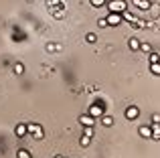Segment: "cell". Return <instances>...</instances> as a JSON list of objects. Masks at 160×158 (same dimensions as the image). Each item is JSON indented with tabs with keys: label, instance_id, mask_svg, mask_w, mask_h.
Instances as JSON below:
<instances>
[{
	"label": "cell",
	"instance_id": "1",
	"mask_svg": "<svg viewBox=\"0 0 160 158\" xmlns=\"http://www.w3.org/2000/svg\"><path fill=\"white\" fill-rule=\"evenodd\" d=\"M106 6L109 12H120L122 14L128 8V4H126V0H109V2H106Z\"/></svg>",
	"mask_w": 160,
	"mask_h": 158
},
{
	"label": "cell",
	"instance_id": "2",
	"mask_svg": "<svg viewBox=\"0 0 160 158\" xmlns=\"http://www.w3.org/2000/svg\"><path fill=\"white\" fill-rule=\"evenodd\" d=\"M27 134H31L32 138L41 140L43 138V128H41L39 124H27Z\"/></svg>",
	"mask_w": 160,
	"mask_h": 158
},
{
	"label": "cell",
	"instance_id": "3",
	"mask_svg": "<svg viewBox=\"0 0 160 158\" xmlns=\"http://www.w3.org/2000/svg\"><path fill=\"white\" fill-rule=\"evenodd\" d=\"M103 114H106V111H103V103H91L89 106V116L91 118L98 120V118H102Z\"/></svg>",
	"mask_w": 160,
	"mask_h": 158
},
{
	"label": "cell",
	"instance_id": "4",
	"mask_svg": "<svg viewBox=\"0 0 160 158\" xmlns=\"http://www.w3.org/2000/svg\"><path fill=\"white\" fill-rule=\"evenodd\" d=\"M106 20H108V27H118L122 22V14L120 12H109L106 16Z\"/></svg>",
	"mask_w": 160,
	"mask_h": 158
},
{
	"label": "cell",
	"instance_id": "5",
	"mask_svg": "<svg viewBox=\"0 0 160 158\" xmlns=\"http://www.w3.org/2000/svg\"><path fill=\"white\" fill-rule=\"evenodd\" d=\"M138 116H140V107L138 106H130L128 110H126V120H130V122L138 120Z\"/></svg>",
	"mask_w": 160,
	"mask_h": 158
},
{
	"label": "cell",
	"instance_id": "6",
	"mask_svg": "<svg viewBox=\"0 0 160 158\" xmlns=\"http://www.w3.org/2000/svg\"><path fill=\"white\" fill-rule=\"evenodd\" d=\"M79 124H81V126H95V118H91L89 114L81 116V118H79Z\"/></svg>",
	"mask_w": 160,
	"mask_h": 158
},
{
	"label": "cell",
	"instance_id": "7",
	"mask_svg": "<svg viewBox=\"0 0 160 158\" xmlns=\"http://www.w3.org/2000/svg\"><path fill=\"white\" fill-rule=\"evenodd\" d=\"M138 134H140L142 138H150V134H152V126H140V128H138Z\"/></svg>",
	"mask_w": 160,
	"mask_h": 158
},
{
	"label": "cell",
	"instance_id": "8",
	"mask_svg": "<svg viewBox=\"0 0 160 158\" xmlns=\"http://www.w3.org/2000/svg\"><path fill=\"white\" fill-rule=\"evenodd\" d=\"M14 134L18 136V138H22V136H27V124H18V126L14 128Z\"/></svg>",
	"mask_w": 160,
	"mask_h": 158
},
{
	"label": "cell",
	"instance_id": "9",
	"mask_svg": "<svg viewBox=\"0 0 160 158\" xmlns=\"http://www.w3.org/2000/svg\"><path fill=\"white\" fill-rule=\"evenodd\" d=\"M99 120H102V124H103V126H106V128L113 126V118H112V116H109V114H103V116H102V118H99Z\"/></svg>",
	"mask_w": 160,
	"mask_h": 158
},
{
	"label": "cell",
	"instance_id": "10",
	"mask_svg": "<svg viewBox=\"0 0 160 158\" xmlns=\"http://www.w3.org/2000/svg\"><path fill=\"white\" fill-rule=\"evenodd\" d=\"M152 140H160V124H152V134H150Z\"/></svg>",
	"mask_w": 160,
	"mask_h": 158
},
{
	"label": "cell",
	"instance_id": "11",
	"mask_svg": "<svg viewBox=\"0 0 160 158\" xmlns=\"http://www.w3.org/2000/svg\"><path fill=\"white\" fill-rule=\"evenodd\" d=\"M128 47L132 49V51H140V41H138V39H134V37H132V39L128 41Z\"/></svg>",
	"mask_w": 160,
	"mask_h": 158
},
{
	"label": "cell",
	"instance_id": "12",
	"mask_svg": "<svg viewBox=\"0 0 160 158\" xmlns=\"http://www.w3.org/2000/svg\"><path fill=\"white\" fill-rule=\"evenodd\" d=\"M134 4H136L140 10H148V8H150V0H136Z\"/></svg>",
	"mask_w": 160,
	"mask_h": 158
},
{
	"label": "cell",
	"instance_id": "13",
	"mask_svg": "<svg viewBox=\"0 0 160 158\" xmlns=\"http://www.w3.org/2000/svg\"><path fill=\"white\" fill-rule=\"evenodd\" d=\"M16 156H18V158H32L31 152L24 150V148H18V150H16Z\"/></svg>",
	"mask_w": 160,
	"mask_h": 158
},
{
	"label": "cell",
	"instance_id": "14",
	"mask_svg": "<svg viewBox=\"0 0 160 158\" xmlns=\"http://www.w3.org/2000/svg\"><path fill=\"white\" fill-rule=\"evenodd\" d=\"M79 144H81V148H87L91 144V138L89 136H81V140H79Z\"/></svg>",
	"mask_w": 160,
	"mask_h": 158
},
{
	"label": "cell",
	"instance_id": "15",
	"mask_svg": "<svg viewBox=\"0 0 160 158\" xmlns=\"http://www.w3.org/2000/svg\"><path fill=\"white\" fill-rule=\"evenodd\" d=\"M150 71H152L154 75H160V61L158 63H150Z\"/></svg>",
	"mask_w": 160,
	"mask_h": 158
},
{
	"label": "cell",
	"instance_id": "16",
	"mask_svg": "<svg viewBox=\"0 0 160 158\" xmlns=\"http://www.w3.org/2000/svg\"><path fill=\"white\" fill-rule=\"evenodd\" d=\"M12 71H14L16 75H22V73H24V65H22V63H16V65H14V69H12Z\"/></svg>",
	"mask_w": 160,
	"mask_h": 158
},
{
	"label": "cell",
	"instance_id": "17",
	"mask_svg": "<svg viewBox=\"0 0 160 158\" xmlns=\"http://www.w3.org/2000/svg\"><path fill=\"white\" fill-rule=\"evenodd\" d=\"M85 41H87V43H95V41H98V35H95V32H87Z\"/></svg>",
	"mask_w": 160,
	"mask_h": 158
},
{
	"label": "cell",
	"instance_id": "18",
	"mask_svg": "<svg viewBox=\"0 0 160 158\" xmlns=\"http://www.w3.org/2000/svg\"><path fill=\"white\" fill-rule=\"evenodd\" d=\"M140 51L142 53H152V47L148 43H140Z\"/></svg>",
	"mask_w": 160,
	"mask_h": 158
},
{
	"label": "cell",
	"instance_id": "19",
	"mask_svg": "<svg viewBox=\"0 0 160 158\" xmlns=\"http://www.w3.org/2000/svg\"><path fill=\"white\" fill-rule=\"evenodd\" d=\"M89 2H91V6H95V8L106 6V0H89Z\"/></svg>",
	"mask_w": 160,
	"mask_h": 158
},
{
	"label": "cell",
	"instance_id": "20",
	"mask_svg": "<svg viewBox=\"0 0 160 158\" xmlns=\"http://www.w3.org/2000/svg\"><path fill=\"white\" fill-rule=\"evenodd\" d=\"M148 57H150V63H158V61H160L158 53H148Z\"/></svg>",
	"mask_w": 160,
	"mask_h": 158
},
{
	"label": "cell",
	"instance_id": "21",
	"mask_svg": "<svg viewBox=\"0 0 160 158\" xmlns=\"http://www.w3.org/2000/svg\"><path fill=\"white\" fill-rule=\"evenodd\" d=\"M83 136H93V126H85V130H83Z\"/></svg>",
	"mask_w": 160,
	"mask_h": 158
},
{
	"label": "cell",
	"instance_id": "22",
	"mask_svg": "<svg viewBox=\"0 0 160 158\" xmlns=\"http://www.w3.org/2000/svg\"><path fill=\"white\" fill-rule=\"evenodd\" d=\"M122 16H124V18L128 20V22H136V20H138V18H134V16H130V14H128V12H126V10L122 12Z\"/></svg>",
	"mask_w": 160,
	"mask_h": 158
},
{
	"label": "cell",
	"instance_id": "23",
	"mask_svg": "<svg viewBox=\"0 0 160 158\" xmlns=\"http://www.w3.org/2000/svg\"><path fill=\"white\" fill-rule=\"evenodd\" d=\"M98 24H99V28H106V27H108V20H106V18H99Z\"/></svg>",
	"mask_w": 160,
	"mask_h": 158
},
{
	"label": "cell",
	"instance_id": "24",
	"mask_svg": "<svg viewBox=\"0 0 160 158\" xmlns=\"http://www.w3.org/2000/svg\"><path fill=\"white\" fill-rule=\"evenodd\" d=\"M152 124H160V114H154L152 116Z\"/></svg>",
	"mask_w": 160,
	"mask_h": 158
},
{
	"label": "cell",
	"instance_id": "25",
	"mask_svg": "<svg viewBox=\"0 0 160 158\" xmlns=\"http://www.w3.org/2000/svg\"><path fill=\"white\" fill-rule=\"evenodd\" d=\"M55 49H57V47H55V45H51V43L47 45V51H49V53H51V51H55Z\"/></svg>",
	"mask_w": 160,
	"mask_h": 158
},
{
	"label": "cell",
	"instance_id": "26",
	"mask_svg": "<svg viewBox=\"0 0 160 158\" xmlns=\"http://www.w3.org/2000/svg\"><path fill=\"white\" fill-rule=\"evenodd\" d=\"M55 158H63V156H55Z\"/></svg>",
	"mask_w": 160,
	"mask_h": 158
},
{
	"label": "cell",
	"instance_id": "27",
	"mask_svg": "<svg viewBox=\"0 0 160 158\" xmlns=\"http://www.w3.org/2000/svg\"><path fill=\"white\" fill-rule=\"evenodd\" d=\"M28 2H31V0H28Z\"/></svg>",
	"mask_w": 160,
	"mask_h": 158
}]
</instances>
